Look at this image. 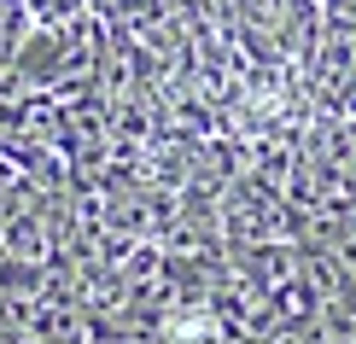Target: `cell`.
<instances>
[{"label": "cell", "mask_w": 356, "mask_h": 344, "mask_svg": "<svg viewBox=\"0 0 356 344\" xmlns=\"http://www.w3.org/2000/svg\"><path fill=\"white\" fill-rule=\"evenodd\" d=\"M29 18L35 24H76L82 0H29Z\"/></svg>", "instance_id": "cell-1"}]
</instances>
